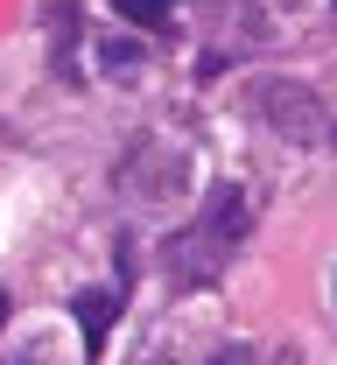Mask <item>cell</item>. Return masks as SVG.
Wrapping results in <instances>:
<instances>
[{"instance_id": "obj_1", "label": "cell", "mask_w": 337, "mask_h": 365, "mask_svg": "<svg viewBox=\"0 0 337 365\" xmlns=\"http://www.w3.org/2000/svg\"><path fill=\"white\" fill-rule=\"evenodd\" d=\"M246 225H253L246 190H239V182H218L190 225L176 232V239H162V267H169V281H176V288H211L218 274L232 267V253L246 246Z\"/></svg>"}, {"instance_id": "obj_2", "label": "cell", "mask_w": 337, "mask_h": 365, "mask_svg": "<svg viewBox=\"0 0 337 365\" xmlns=\"http://www.w3.org/2000/svg\"><path fill=\"white\" fill-rule=\"evenodd\" d=\"M253 106L274 120V134H289V140H316L323 134V113H316V98H309L302 85H260Z\"/></svg>"}, {"instance_id": "obj_3", "label": "cell", "mask_w": 337, "mask_h": 365, "mask_svg": "<svg viewBox=\"0 0 337 365\" xmlns=\"http://www.w3.org/2000/svg\"><path fill=\"white\" fill-rule=\"evenodd\" d=\"M71 309H78L85 351H92V365H98V359H105V337H113V323H120V288H85Z\"/></svg>"}, {"instance_id": "obj_4", "label": "cell", "mask_w": 337, "mask_h": 365, "mask_svg": "<svg viewBox=\"0 0 337 365\" xmlns=\"http://www.w3.org/2000/svg\"><path fill=\"white\" fill-rule=\"evenodd\" d=\"M113 14H120V21H134V29H147V36H162V29H169V14H176V0H113Z\"/></svg>"}, {"instance_id": "obj_5", "label": "cell", "mask_w": 337, "mask_h": 365, "mask_svg": "<svg viewBox=\"0 0 337 365\" xmlns=\"http://www.w3.org/2000/svg\"><path fill=\"white\" fill-rule=\"evenodd\" d=\"M7 317H14V302H7V288H0V330H7Z\"/></svg>"}, {"instance_id": "obj_6", "label": "cell", "mask_w": 337, "mask_h": 365, "mask_svg": "<svg viewBox=\"0 0 337 365\" xmlns=\"http://www.w3.org/2000/svg\"><path fill=\"white\" fill-rule=\"evenodd\" d=\"M7 365H43V359H36V351H28V359H7Z\"/></svg>"}, {"instance_id": "obj_7", "label": "cell", "mask_w": 337, "mask_h": 365, "mask_svg": "<svg viewBox=\"0 0 337 365\" xmlns=\"http://www.w3.org/2000/svg\"><path fill=\"white\" fill-rule=\"evenodd\" d=\"M141 365H176V359H141Z\"/></svg>"}]
</instances>
